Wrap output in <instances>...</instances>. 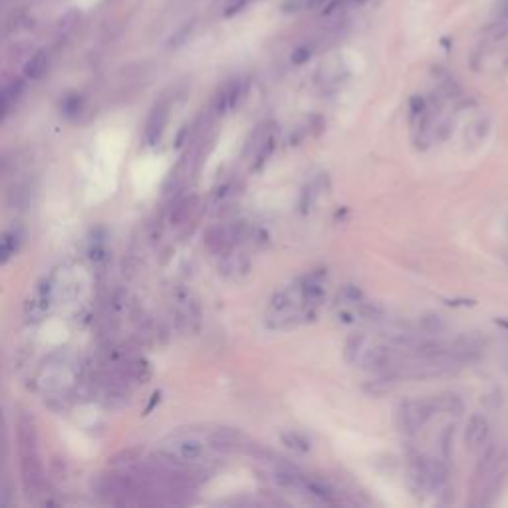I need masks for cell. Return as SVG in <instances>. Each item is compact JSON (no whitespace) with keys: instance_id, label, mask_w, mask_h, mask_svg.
<instances>
[{"instance_id":"277c9868","label":"cell","mask_w":508,"mask_h":508,"mask_svg":"<svg viewBox=\"0 0 508 508\" xmlns=\"http://www.w3.org/2000/svg\"><path fill=\"white\" fill-rule=\"evenodd\" d=\"M437 411H435L433 399H409L399 405L398 425L407 437H413L429 423V419Z\"/></svg>"},{"instance_id":"9c48e42d","label":"cell","mask_w":508,"mask_h":508,"mask_svg":"<svg viewBox=\"0 0 508 508\" xmlns=\"http://www.w3.org/2000/svg\"><path fill=\"white\" fill-rule=\"evenodd\" d=\"M220 275L229 280H243L247 278L248 272H250V261H248L247 254L238 252L236 248L231 250L229 254L220 256Z\"/></svg>"},{"instance_id":"44dd1931","label":"cell","mask_w":508,"mask_h":508,"mask_svg":"<svg viewBox=\"0 0 508 508\" xmlns=\"http://www.w3.org/2000/svg\"><path fill=\"white\" fill-rule=\"evenodd\" d=\"M498 14H500V18H502V20H508V0H502V2H500V6H498Z\"/></svg>"},{"instance_id":"6da1fadb","label":"cell","mask_w":508,"mask_h":508,"mask_svg":"<svg viewBox=\"0 0 508 508\" xmlns=\"http://www.w3.org/2000/svg\"><path fill=\"white\" fill-rule=\"evenodd\" d=\"M405 354L407 352L399 350L393 343L385 342L379 334H366V331L352 334L343 345V357L350 366L373 373L395 371Z\"/></svg>"},{"instance_id":"ba28073f","label":"cell","mask_w":508,"mask_h":508,"mask_svg":"<svg viewBox=\"0 0 508 508\" xmlns=\"http://www.w3.org/2000/svg\"><path fill=\"white\" fill-rule=\"evenodd\" d=\"M491 437V423L489 419L481 415V413H475L470 419H468L467 429H465V445L470 451H479L484 449L486 443Z\"/></svg>"},{"instance_id":"e0dca14e","label":"cell","mask_w":508,"mask_h":508,"mask_svg":"<svg viewBox=\"0 0 508 508\" xmlns=\"http://www.w3.org/2000/svg\"><path fill=\"white\" fill-rule=\"evenodd\" d=\"M486 133H489V122H484V120H479V122H475V124L468 127L467 141H470L473 145H479V143H482V141H484Z\"/></svg>"},{"instance_id":"7a4b0ae2","label":"cell","mask_w":508,"mask_h":508,"mask_svg":"<svg viewBox=\"0 0 508 508\" xmlns=\"http://www.w3.org/2000/svg\"><path fill=\"white\" fill-rule=\"evenodd\" d=\"M18 451H20V470H22L24 491L30 498H38L44 495L46 481L36 451V429L32 419H28L26 415H22L18 423Z\"/></svg>"},{"instance_id":"2e32d148","label":"cell","mask_w":508,"mask_h":508,"mask_svg":"<svg viewBox=\"0 0 508 508\" xmlns=\"http://www.w3.org/2000/svg\"><path fill=\"white\" fill-rule=\"evenodd\" d=\"M48 69V60H46V56L44 54H36L30 62H28L26 66V76L28 78H32V80H38L44 76V72Z\"/></svg>"},{"instance_id":"7c38bea8","label":"cell","mask_w":508,"mask_h":508,"mask_svg":"<svg viewBox=\"0 0 508 508\" xmlns=\"http://www.w3.org/2000/svg\"><path fill=\"white\" fill-rule=\"evenodd\" d=\"M240 92H243V88H240V82H231L222 92L219 94V99H217V110L220 113H224V111L233 110L234 106H236V101H238V97H240Z\"/></svg>"},{"instance_id":"ffe728a7","label":"cell","mask_w":508,"mask_h":508,"mask_svg":"<svg viewBox=\"0 0 508 508\" xmlns=\"http://www.w3.org/2000/svg\"><path fill=\"white\" fill-rule=\"evenodd\" d=\"M8 106H10V96H8V94H0V120L6 115Z\"/></svg>"},{"instance_id":"5b68a950","label":"cell","mask_w":508,"mask_h":508,"mask_svg":"<svg viewBox=\"0 0 508 508\" xmlns=\"http://www.w3.org/2000/svg\"><path fill=\"white\" fill-rule=\"evenodd\" d=\"M161 454L169 463L185 467V465H192V463H199L201 459H205L206 445L195 437H177L167 443L161 449Z\"/></svg>"},{"instance_id":"3957f363","label":"cell","mask_w":508,"mask_h":508,"mask_svg":"<svg viewBox=\"0 0 508 508\" xmlns=\"http://www.w3.org/2000/svg\"><path fill=\"white\" fill-rule=\"evenodd\" d=\"M411 481L415 486L429 495H443L447 493L449 482V470L443 461H437L433 457L415 454L411 457Z\"/></svg>"},{"instance_id":"ac0fdd59","label":"cell","mask_w":508,"mask_h":508,"mask_svg":"<svg viewBox=\"0 0 508 508\" xmlns=\"http://www.w3.org/2000/svg\"><path fill=\"white\" fill-rule=\"evenodd\" d=\"M18 247V240H16V234H2L0 236V264L8 261L14 254V250Z\"/></svg>"},{"instance_id":"d6986e66","label":"cell","mask_w":508,"mask_h":508,"mask_svg":"<svg viewBox=\"0 0 508 508\" xmlns=\"http://www.w3.org/2000/svg\"><path fill=\"white\" fill-rule=\"evenodd\" d=\"M451 439H453V427H447V431L441 437V451L445 454V459H449L451 454Z\"/></svg>"},{"instance_id":"5bb4252c","label":"cell","mask_w":508,"mask_h":508,"mask_svg":"<svg viewBox=\"0 0 508 508\" xmlns=\"http://www.w3.org/2000/svg\"><path fill=\"white\" fill-rule=\"evenodd\" d=\"M282 441L288 445L290 449H294V451H300V453H308L310 449H312V443L310 439L300 433V431H286V433H282Z\"/></svg>"},{"instance_id":"9a60e30c","label":"cell","mask_w":508,"mask_h":508,"mask_svg":"<svg viewBox=\"0 0 508 508\" xmlns=\"http://www.w3.org/2000/svg\"><path fill=\"white\" fill-rule=\"evenodd\" d=\"M192 205H195V199H192V197H181L177 203H175L173 213H171V222H173V224H181L183 220L189 219Z\"/></svg>"},{"instance_id":"52a82bcc","label":"cell","mask_w":508,"mask_h":508,"mask_svg":"<svg viewBox=\"0 0 508 508\" xmlns=\"http://www.w3.org/2000/svg\"><path fill=\"white\" fill-rule=\"evenodd\" d=\"M208 445L222 453H234V451H250L252 445H248V439L236 429L220 427L208 435Z\"/></svg>"},{"instance_id":"8fae6325","label":"cell","mask_w":508,"mask_h":508,"mask_svg":"<svg viewBox=\"0 0 508 508\" xmlns=\"http://www.w3.org/2000/svg\"><path fill=\"white\" fill-rule=\"evenodd\" d=\"M326 189V179L324 175H316L312 181L306 183V187L302 189V195H300V211L304 215L312 211V206L316 205V201L320 199V195L324 192Z\"/></svg>"},{"instance_id":"30bf717a","label":"cell","mask_w":508,"mask_h":508,"mask_svg":"<svg viewBox=\"0 0 508 508\" xmlns=\"http://www.w3.org/2000/svg\"><path fill=\"white\" fill-rule=\"evenodd\" d=\"M169 122V106L167 104H159L155 106V110L151 111L147 125H145V141L147 145H157L159 139L163 138V131H165V125Z\"/></svg>"},{"instance_id":"4fadbf2b","label":"cell","mask_w":508,"mask_h":508,"mask_svg":"<svg viewBox=\"0 0 508 508\" xmlns=\"http://www.w3.org/2000/svg\"><path fill=\"white\" fill-rule=\"evenodd\" d=\"M433 399V405H435V411L437 413H459L463 411V401L461 398H457L453 393H443V395H435Z\"/></svg>"},{"instance_id":"8992f818","label":"cell","mask_w":508,"mask_h":508,"mask_svg":"<svg viewBox=\"0 0 508 508\" xmlns=\"http://www.w3.org/2000/svg\"><path fill=\"white\" fill-rule=\"evenodd\" d=\"M254 159H252V171H261L264 165L270 161L275 155L276 145H278V133H276L275 124H266L259 127L254 133Z\"/></svg>"}]
</instances>
